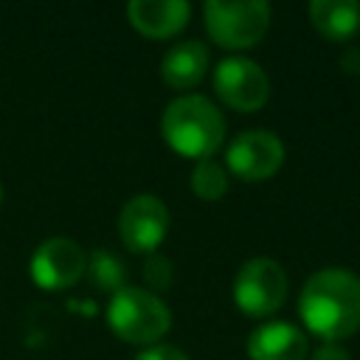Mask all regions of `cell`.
Segmentation results:
<instances>
[{
	"label": "cell",
	"instance_id": "5",
	"mask_svg": "<svg viewBox=\"0 0 360 360\" xmlns=\"http://www.w3.org/2000/svg\"><path fill=\"white\" fill-rule=\"evenodd\" d=\"M287 298V276L278 262L256 256L245 262L233 278V301L250 318L273 315Z\"/></svg>",
	"mask_w": 360,
	"mask_h": 360
},
{
	"label": "cell",
	"instance_id": "7",
	"mask_svg": "<svg viewBox=\"0 0 360 360\" xmlns=\"http://www.w3.org/2000/svg\"><path fill=\"white\" fill-rule=\"evenodd\" d=\"M214 90L228 107L239 112H253L267 101L270 79L262 70V65H256L253 59L228 56L214 70Z\"/></svg>",
	"mask_w": 360,
	"mask_h": 360
},
{
	"label": "cell",
	"instance_id": "15",
	"mask_svg": "<svg viewBox=\"0 0 360 360\" xmlns=\"http://www.w3.org/2000/svg\"><path fill=\"white\" fill-rule=\"evenodd\" d=\"M84 273H87L90 281H93L96 287H101V290L115 292V290L124 287V267H121V262H118L112 253H107V250H93V253L87 256V270H84Z\"/></svg>",
	"mask_w": 360,
	"mask_h": 360
},
{
	"label": "cell",
	"instance_id": "18",
	"mask_svg": "<svg viewBox=\"0 0 360 360\" xmlns=\"http://www.w3.org/2000/svg\"><path fill=\"white\" fill-rule=\"evenodd\" d=\"M312 360H352V354L340 343H323V346L315 349Z\"/></svg>",
	"mask_w": 360,
	"mask_h": 360
},
{
	"label": "cell",
	"instance_id": "3",
	"mask_svg": "<svg viewBox=\"0 0 360 360\" xmlns=\"http://www.w3.org/2000/svg\"><path fill=\"white\" fill-rule=\"evenodd\" d=\"M107 323L121 340L155 346L169 332L172 312L155 292L141 287H121L107 304Z\"/></svg>",
	"mask_w": 360,
	"mask_h": 360
},
{
	"label": "cell",
	"instance_id": "8",
	"mask_svg": "<svg viewBox=\"0 0 360 360\" xmlns=\"http://www.w3.org/2000/svg\"><path fill=\"white\" fill-rule=\"evenodd\" d=\"M169 208L155 194H135L118 214L121 242L135 253H152L169 231Z\"/></svg>",
	"mask_w": 360,
	"mask_h": 360
},
{
	"label": "cell",
	"instance_id": "6",
	"mask_svg": "<svg viewBox=\"0 0 360 360\" xmlns=\"http://www.w3.org/2000/svg\"><path fill=\"white\" fill-rule=\"evenodd\" d=\"M228 169L248 183L273 177L284 163V143L270 129H245L239 132L225 152Z\"/></svg>",
	"mask_w": 360,
	"mask_h": 360
},
{
	"label": "cell",
	"instance_id": "14",
	"mask_svg": "<svg viewBox=\"0 0 360 360\" xmlns=\"http://www.w3.org/2000/svg\"><path fill=\"white\" fill-rule=\"evenodd\" d=\"M191 188L200 200H219L228 191V172L222 163H217L214 158L197 160V166L191 169Z\"/></svg>",
	"mask_w": 360,
	"mask_h": 360
},
{
	"label": "cell",
	"instance_id": "1",
	"mask_svg": "<svg viewBox=\"0 0 360 360\" xmlns=\"http://www.w3.org/2000/svg\"><path fill=\"white\" fill-rule=\"evenodd\" d=\"M307 329L323 343H338L360 329V276L346 267L315 270L298 295Z\"/></svg>",
	"mask_w": 360,
	"mask_h": 360
},
{
	"label": "cell",
	"instance_id": "12",
	"mask_svg": "<svg viewBox=\"0 0 360 360\" xmlns=\"http://www.w3.org/2000/svg\"><path fill=\"white\" fill-rule=\"evenodd\" d=\"M208 70V48L200 39H183L172 45L160 59V76L174 90L194 87Z\"/></svg>",
	"mask_w": 360,
	"mask_h": 360
},
{
	"label": "cell",
	"instance_id": "9",
	"mask_svg": "<svg viewBox=\"0 0 360 360\" xmlns=\"http://www.w3.org/2000/svg\"><path fill=\"white\" fill-rule=\"evenodd\" d=\"M28 270L42 290H65L84 276L87 253L68 236H51L34 250Z\"/></svg>",
	"mask_w": 360,
	"mask_h": 360
},
{
	"label": "cell",
	"instance_id": "4",
	"mask_svg": "<svg viewBox=\"0 0 360 360\" xmlns=\"http://www.w3.org/2000/svg\"><path fill=\"white\" fill-rule=\"evenodd\" d=\"M202 14L214 42L231 51L253 48L270 25V6L264 0H208Z\"/></svg>",
	"mask_w": 360,
	"mask_h": 360
},
{
	"label": "cell",
	"instance_id": "10",
	"mask_svg": "<svg viewBox=\"0 0 360 360\" xmlns=\"http://www.w3.org/2000/svg\"><path fill=\"white\" fill-rule=\"evenodd\" d=\"M309 352L307 335L287 321H267L248 338L250 360H304Z\"/></svg>",
	"mask_w": 360,
	"mask_h": 360
},
{
	"label": "cell",
	"instance_id": "13",
	"mask_svg": "<svg viewBox=\"0 0 360 360\" xmlns=\"http://www.w3.org/2000/svg\"><path fill=\"white\" fill-rule=\"evenodd\" d=\"M309 20L323 37L346 39L360 25V3L357 0H312Z\"/></svg>",
	"mask_w": 360,
	"mask_h": 360
},
{
	"label": "cell",
	"instance_id": "16",
	"mask_svg": "<svg viewBox=\"0 0 360 360\" xmlns=\"http://www.w3.org/2000/svg\"><path fill=\"white\" fill-rule=\"evenodd\" d=\"M143 278L155 290L169 287V281H172V262L166 256H160V253H152L146 259V264H143Z\"/></svg>",
	"mask_w": 360,
	"mask_h": 360
},
{
	"label": "cell",
	"instance_id": "17",
	"mask_svg": "<svg viewBox=\"0 0 360 360\" xmlns=\"http://www.w3.org/2000/svg\"><path fill=\"white\" fill-rule=\"evenodd\" d=\"M135 360H188V354H183L177 346L155 343V346H146Z\"/></svg>",
	"mask_w": 360,
	"mask_h": 360
},
{
	"label": "cell",
	"instance_id": "11",
	"mask_svg": "<svg viewBox=\"0 0 360 360\" xmlns=\"http://www.w3.org/2000/svg\"><path fill=\"white\" fill-rule=\"evenodd\" d=\"M191 6L186 0H132L127 6L129 22L146 37H172L188 22Z\"/></svg>",
	"mask_w": 360,
	"mask_h": 360
},
{
	"label": "cell",
	"instance_id": "2",
	"mask_svg": "<svg viewBox=\"0 0 360 360\" xmlns=\"http://www.w3.org/2000/svg\"><path fill=\"white\" fill-rule=\"evenodd\" d=\"M160 132L177 155L205 160L225 141V118L211 98L186 93L166 104Z\"/></svg>",
	"mask_w": 360,
	"mask_h": 360
},
{
	"label": "cell",
	"instance_id": "19",
	"mask_svg": "<svg viewBox=\"0 0 360 360\" xmlns=\"http://www.w3.org/2000/svg\"><path fill=\"white\" fill-rule=\"evenodd\" d=\"M0 202H3V186H0Z\"/></svg>",
	"mask_w": 360,
	"mask_h": 360
}]
</instances>
